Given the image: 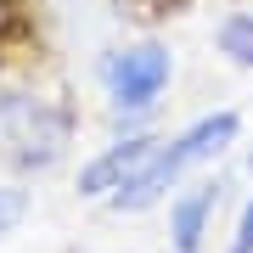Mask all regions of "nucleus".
<instances>
[{
    "label": "nucleus",
    "instance_id": "obj_5",
    "mask_svg": "<svg viewBox=\"0 0 253 253\" xmlns=\"http://www.w3.org/2000/svg\"><path fill=\"white\" fill-rule=\"evenodd\" d=\"M214 208H219V180H197V186H186L180 197L169 203V236H174V253H197V248H203Z\"/></svg>",
    "mask_w": 253,
    "mask_h": 253
},
{
    "label": "nucleus",
    "instance_id": "obj_4",
    "mask_svg": "<svg viewBox=\"0 0 253 253\" xmlns=\"http://www.w3.org/2000/svg\"><path fill=\"white\" fill-rule=\"evenodd\" d=\"M152 135H124V141H113V146H101V152L79 169V197H96V203H107L118 186L129 180V174L141 169L146 158H152Z\"/></svg>",
    "mask_w": 253,
    "mask_h": 253
},
{
    "label": "nucleus",
    "instance_id": "obj_3",
    "mask_svg": "<svg viewBox=\"0 0 253 253\" xmlns=\"http://www.w3.org/2000/svg\"><path fill=\"white\" fill-rule=\"evenodd\" d=\"M169 79H174V56H169V45H158V40L124 45V51H113L107 62H101V90H107L118 118L152 113L158 96L169 90Z\"/></svg>",
    "mask_w": 253,
    "mask_h": 253
},
{
    "label": "nucleus",
    "instance_id": "obj_2",
    "mask_svg": "<svg viewBox=\"0 0 253 253\" xmlns=\"http://www.w3.org/2000/svg\"><path fill=\"white\" fill-rule=\"evenodd\" d=\"M73 135V113L62 101L28 96V90H6L0 96V141L11 146V158L23 169H45L62 158V146Z\"/></svg>",
    "mask_w": 253,
    "mask_h": 253
},
{
    "label": "nucleus",
    "instance_id": "obj_1",
    "mask_svg": "<svg viewBox=\"0 0 253 253\" xmlns=\"http://www.w3.org/2000/svg\"><path fill=\"white\" fill-rule=\"evenodd\" d=\"M236 135H242V113H231V107L191 118L180 135H169V141H158V146H152V158H146L141 169H135V174H129V180L107 197V208H118V214H141V208L163 203V197H169V186L180 180L186 169H197V163H214L219 152H231Z\"/></svg>",
    "mask_w": 253,
    "mask_h": 253
},
{
    "label": "nucleus",
    "instance_id": "obj_6",
    "mask_svg": "<svg viewBox=\"0 0 253 253\" xmlns=\"http://www.w3.org/2000/svg\"><path fill=\"white\" fill-rule=\"evenodd\" d=\"M214 45H219V56H225V62L253 68V6H248V11H231V17L214 28Z\"/></svg>",
    "mask_w": 253,
    "mask_h": 253
},
{
    "label": "nucleus",
    "instance_id": "obj_7",
    "mask_svg": "<svg viewBox=\"0 0 253 253\" xmlns=\"http://www.w3.org/2000/svg\"><path fill=\"white\" fill-rule=\"evenodd\" d=\"M23 214H28V191H23V186H0V236L17 225Z\"/></svg>",
    "mask_w": 253,
    "mask_h": 253
},
{
    "label": "nucleus",
    "instance_id": "obj_8",
    "mask_svg": "<svg viewBox=\"0 0 253 253\" xmlns=\"http://www.w3.org/2000/svg\"><path fill=\"white\" fill-rule=\"evenodd\" d=\"M225 253H253V197L242 203V214H236V231H231V248Z\"/></svg>",
    "mask_w": 253,
    "mask_h": 253
}]
</instances>
